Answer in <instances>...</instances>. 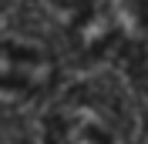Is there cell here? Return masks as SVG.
Instances as JSON below:
<instances>
[{"label":"cell","instance_id":"1","mask_svg":"<svg viewBox=\"0 0 148 144\" xmlns=\"http://www.w3.org/2000/svg\"><path fill=\"white\" fill-rule=\"evenodd\" d=\"M125 127H121L118 111L111 101L91 90H77L64 97L54 107L47 121V144H121Z\"/></svg>","mask_w":148,"mask_h":144},{"label":"cell","instance_id":"2","mask_svg":"<svg viewBox=\"0 0 148 144\" xmlns=\"http://www.w3.org/2000/svg\"><path fill=\"white\" fill-rule=\"evenodd\" d=\"M54 77L51 57L34 47H10L0 44V87L14 90H37Z\"/></svg>","mask_w":148,"mask_h":144},{"label":"cell","instance_id":"3","mask_svg":"<svg viewBox=\"0 0 148 144\" xmlns=\"http://www.w3.org/2000/svg\"><path fill=\"white\" fill-rule=\"evenodd\" d=\"M0 144H27L20 134H0Z\"/></svg>","mask_w":148,"mask_h":144}]
</instances>
